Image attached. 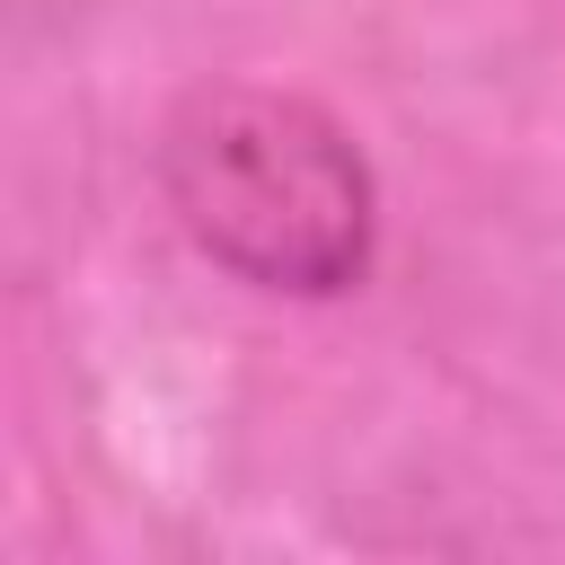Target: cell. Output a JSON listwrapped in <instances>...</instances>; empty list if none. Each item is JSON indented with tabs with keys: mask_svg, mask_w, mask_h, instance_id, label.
I'll return each instance as SVG.
<instances>
[{
	"mask_svg": "<svg viewBox=\"0 0 565 565\" xmlns=\"http://www.w3.org/2000/svg\"><path fill=\"white\" fill-rule=\"evenodd\" d=\"M159 203L203 265L274 300H335L371 274L380 177L344 115L274 79H203L150 150Z\"/></svg>",
	"mask_w": 565,
	"mask_h": 565,
	"instance_id": "cell-1",
	"label": "cell"
}]
</instances>
